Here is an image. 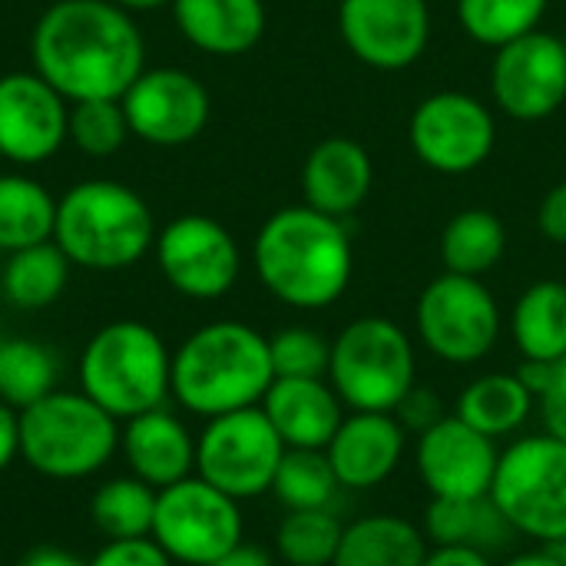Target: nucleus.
<instances>
[{"mask_svg": "<svg viewBox=\"0 0 566 566\" xmlns=\"http://www.w3.org/2000/svg\"><path fill=\"white\" fill-rule=\"evenodd\" d=\"M33 70L70 103L119 99L143 73V36L113 0H56L33 27Z\"/></svg>", "mask_w": 566, "mask_h": 566, "instance_id": "f257e3e1", "label": "nucleus"}, {"mask_svg": "<svg viewBox=\"0 0 566 566\" xmlns=\"http://www.w3.org/2000/svg\"><path fill=\"white\" fill-rule=\"evenodd\" d=\"M259 282L289 308L318 312L335 305L352 282L355 252L342 219L312 206H285L255 235Z\"/></svg>", "mask_w": 566, "mask_h": 566, "instance_id": "f03ea898", "label": "nucleus"}, {"mask_svg": "<svg viewBox=\"0 0 566 566\" xmlns=\"http://www.w3.org/2000/svg\"><path fill=\"white\" fill-rule=\"evenodd\" d=\"M272 381L269 338L245 322H209L172 352V398L206 421L262 405Z\"/></svg>", "mask_w": 566, "mask_h": 566, "instance_id": "7ed1b4c3", "label": "nucleus"}, {"mask_svg": "<svg viewBox=\"0 0 566 566\" xmlns=\"http://www.w3.org/2000/svg\"><path fill=\"white\" fill-rule=\"evenodd\" d=\"M53 242L80 269L119 272L153 249L156 222L146 199L129 186L116 179H86L56 199Z\"/></svg>", "mask_w": 566, "mask_h": 566, "instance_id": "20e7f679", "label": "nucleus"}, {"mask_svg": "<svg viewBox=\"0 0 566 566\" xmlns=\"http://www.w3.org/2000/svg\"><path fill=\"white\" fill-rule=\"evenodd\" d=\"M80 391L116 421H129L172 395V355L146 322H109L80 355Z\"/></svg>", "mask_w": 566, "mask_h": 566, "instance_id": "39448f33", "label": "nucleus"}, {"mask_svg": "<svg viewBox=\"0 0 566 566\" xmlns=\"http://www.w3.org/2000/svg\"><path fill=\"white\" fill-rule=\"evenodd\" d=\"M119 448V421L83 391H50L20 411V458L50 481H83Z\"/></svg>", "mask_w": 566, "mask_h": 566, "instance_id": "423d86ee", "label": "nucleus"}, {"mask_svg": "<svg viewBox=\"0 0 566 566\" xmlns=\"http://www.w3.org/2000/svg\"><path fill=\"white\" fill-rule=\"evenodd\" d=\"M415 375V345L391 318H355L332 342L328 385L352 411H395L418 385Z\"/></svg>", "mask_w": 566, "mask_h": 566, "instance_id": "0eeeda50", "label": "nucleus"}, {"mask_svg": "<svg viewBox=\"0 0 566 566\" xmlns=\"http://www.w3.org/2000/svg\"><path fill=\"white\" fill-rule=\"evenodd\" d=\"M491 501L517 537L554 547L566 537V441L527 434L501 451Z\"/></svg>", "mask_w": 566, "mask_h": 566, "instance_id": "6e6552de", "label": "nucleus"}, {"mask_svg": "<svg viewBox=\"0 0 566 566\" xmlns=\"http://www.w3.org/2000/svg\"><path fill=\"white\" fill-rule=\"evenodd\" d=\"M285 444L265 411L242 408L209 418L196 438V474L229 494L232 501H255L272 494Z\"/></svg>", "mask_w": 566, "mask_h": 566, "instance_id": "1a4fd4ad", "label": "nucleus"}, {"mask_svg": "<svg viewBox=\"0 0 566 566\" xmlns=\"http://www.w3.org/2000/svg\"><path fill=\"white\" fill-rule=\"evenodd\" d=\"M415 325L424 348L444 365H478L501 338V305L481 279L444 272L424 285Z\"/></svg>", "mask_w": 566, "mask_h": 566, "instance_id": "9d476101", "label": "nucleus"}, {"mask_svg": "<svg viewBox=\"0 0 566 566\" xmlns=\"http://www.w3.org/2000/svg\"><path fill=\"white\" fill-rule=\"evenodd\" d=\"M245 521L239 501L202 481L199 474L156 494L153 541L172 564L209 566L242 544Z\"/></svg>", "mask_w": 566, "mask_h": 566, "instance_id": "9b49d317", "label": "nucleus"}, {"mask_svg": "<svg viewBox=\"0 0 566 566\" xmlns=\"http://www.w3.org/2000/svg\"><path fill=\"white\" fill-rule=\"evenodd\" d=\"M415 156L444 176H464L484 166L497 143L491 109L468 93H434L421 99L408 123Z\"/></svg>", "mask_w": 566, "mask_h": 566, "instance_id": "f8f14e48", "label": "nucleus"}, {"mask_svg": "<svg viewBox=\"0 0 566 566\" xmlns=\"http://www.w3.org/2000/svg\"><path fill=\"white\" fill-rule=\"evenodd\" d=\"M156 262L163 279L186 298L212 302L232 292L242 272V252L232 232L199 212L179 216L156 232Z\"/></svg>", "mask_w": 566, "mask_h": 566, "instance_id": "ddd939ff", "label": "nucleus"}, {"mask_svg": "<svg viewBox=\"0 0 566 566\" xmlns=\"http://www.w3.org/2000/svg\"><path fill=\"white\" fill-rule=\"evenodd\" d=\"M497 106L524 123L547 119L566 103V46L560 36L534 30L497 50L491 70Z\"/></svg>", "mask_w": 566, "mask_h": 566, "instance_id": "4468645a", "label": "nucleus"}, {"mask_svg": "<svg viewBox=\"0 0 566 566\" xmlns=\"http://www.w3.org/2000/svg\"><path fill=\"white\" fill-rule=\"evenodd\" d=\"M129 133L153 146H186L209 123V90L186 70H143L119 96Z\"/></svg>", "mask_w": 566, "mask_h": 566, "instance_id": "2eb2a0df", "label": "nucleus"}, {"mask_svg": "<svg viewBox=\"0 0 566 566\" xmlns=\"http://www.w3.org/2000/svg\"><path fill=\"white\" fill-rule=\"evenodd\" d=\"M338 27L345 46L375 70H405L431 40L428 0H342Z\"/></svg>", "mask_w": 566, "mask_h": 566, "instance_id": "dca6fc26", "label": "nucleus"}, {"mask_svg": "<svg viewBox=\"0 0 566 566\" xmlns=\"http://www.w3.org/2000/svg\"><path fill=\"white\" fill-rule=\"evenodd\" d=\"M497 441L484 438L458 415L418 434L415 468L431 497H484L497 474Z\"/></svg>", "mask_w": 566, "mask_h": 566, "instance_id": "f3484780", "label": "nucleus"}, {"mask_svg": "<svg viewBox=\"0 0 566 566\" xmlns=\"http://www.w3.org/2000/svg\"><path fill=\"white\" fill-rule=\"evenodd\" d=\"M66 103L36 70L0 76V156L17 166L50 159L66 139Z\"/></svg>", "mask_w": 566, "mask_h": 566, "instance_id": "a211bd4d", "label": "nucleus"}, {"mask_svg": "<svg viewBox=\"0 0 566 566\" xmlns=\"http://www.w3.org/2000/svg\"><path fill=\"white\" fill-rule=\"evenodd\" d=\"M408 431L391 411H352L325 448L345 491H375L401 468Z\"/></svg>", "mask_w": 566, "mask_h": 566, "instance_id": "6ab92c4d", "label": "nucleus"}, {"mask_svg": "<svg viewBox=\"0 0 566 566\" xmlns=\"http://www.w3.org/2000/svg\"><path fill=\"white\" fill-rule=\"evenodd\" d=\"M259 408L295 451H325L345 421V405L328 378H275Z\"/></svg>", "mask_w": 566, "mask_h": 566, "instance_id": "aec40b11", "label": "nucleus"}, {"mask_svg": "<svg viewBox=\"0 0 566 566\" xmlns=\"http://www.w3.org/2000/svg\"><path fill=\"white\" fill-rule=\"evenodd\" d=\"M119 448L133 478L163 491L196 474V438L166 408H153L123 421Z\"/></svg>", "mask_w": 566, "mask_h": 566, "instance_id": "412c9836", "label": "nucleus"}, {"mask_svg": "<svg viewBox=\"0 0 566 566\" xmlns=\"http://www.w3.org/2000/svg\"><path fill=\"white\" fill-rule=\"evenodd\" d=\"M371 182H375L371 156L361 143L348 136L322 139L302 166L305 206L335 219H345L348 212H355L368 199Z\"/></svg>", "mask_w": 566, "mask_h": 566, "instance_id": "4be33fe9", "label": "nucleus"}, {"mask_svg": "<svg viewBox=\"0 0 566 566\" xmlns=\"http://www.w3.org/2000/svg\"><path fill=\"white\" fill-rule=\"evenodd\" d=\"M179 33L216 56H239L265 33L262 0H172Z\"/></svg>", "mask_w": 566, "mask_h": 566, "instance_id": "5701e85b", "label": "nucleus"}, {"mask_svg": "<svg viewBox=\"0 0 566 566\" xmlns=\"http://www.w3.org/2000/svg\"><path fill=\"white\" fill-rule=\"evenodd\" d=\"M431 541L398 514H368L345 524L332 566H424Z\"/></svg>", "mask_w": 566, "mask_h": 566, "instance_id": "b1692460", "label": "nucleus"}, {"mask_svg": "<svg viewBox=\"0 0 566 566\" xmlns=\"http://www.w3.org/2000/svg\"><path fill=\"white\" fill-rule=\"evenodd\" d=\"M421 531L431 541V547H468L481 554L504 551L507 541L517 537L511 524L504 521V514L497 511V504L491 501V494L431 497V504L424 507Z\"/></svg>", "mask_w": 566, "mask_h": 566, "instance_id": "393cba45", "label": "nucleus"}, {"mask_svg": "<svg viewBox=\"0 0 566 566\" xmlns=\"http://www.w3.org/2000/svg\"><path fill=\"white\" fill-rule=\"evenodd\" d=\"M537 408V398L524 388L517 371H491L464 385V391L454 401V411L464 424L481 431L491 441L514 438L524 431Z\"/></svg>", "mask_w": 566, "mask_h": 566, "instance_id": "a878e982", "label": "nucleus"}, {"mask_svg": "<svg viewBox=\"0 0 566 566\" xmlns=\"http://www.w3.org/2000/svg\"><path fill=\"white\" fill-rule=\"evenodd\" d=\"M511 335L517 352L531 361L566 358V282H534L514 305Z\"/></svg>", "mask_w": 566, "mask_h": 566, "instance_id": "bb28decb", "label": "nucleus"}, {"mask_svg": "<svg viewBox=\"0 0 566 566\" xmlns=\"http://www.w3.org/2000/svg\"><path fill=\"white\" fill-rule=\"evenodd\" d=\"M70 265L73 262L53 239L10 252L7 265H3V279H0L3 298L13 308L40 312L63 295V289L70 282Z\"/></svg>", "mask_w": 566, "mask_h": 566, "instance_id": "cd10ccee", "label": "nucleus"}, {"mask_svg": "<svg viewBox=\"0 0 566 566\" xmlns=\"http://www.w3.org/2000/svg\"><path fill=\"white\" fill-rule=\"evenodd\" d=\"M56 199L46 186L30 176L3 172L0 176V252H17L36 242L53 239Z\"/></svg>", "mask_w": 566, "mask_h": 566, "instance_id": "c85d7f7f", "label": "nucleus"}, {"mask_svg": "<svg viewBox=\"0 0 566 566\" xmlns=\"http://www.w3.org/2000/svg\"><path fill=\"white\" fill-rule=\"evenodd\" d=\"M507 252L504 222L488 209L458 212L441 232V262L444 272L481 279L488 275Z\"/></svg>", "mask_w": 566, "mask_h": 566, "instance_id": "c756f323", "label": "nucleus"}, {"mask_svg": "<svg viewBox=\"0 0 566 566\" xmlns=\"http://www.w3.org/2000/svg\"><path fill=\"white\" fill-rule=\"evenodd\" d=\"M156 488L139 478H113L90 497V524L106 541H133L153 534Z\"/></svg>", "mask_w": 566, "mask_h": 566, "instance_id": "7c9ffc66", "label": "nucleus"}, {"mask_svg": "<svg viewBox=\"0 0 566 566\" xmlns=\"http://www.w3.org/2000/svg\"><path fill=\"white\" fill-rule=\"evenodd\" d=\"M60 361L33 338H3L0 345V401L23 411L56 391Z\"/></svg>", "mask_w": 566, "mask_h": 566, "instance_id": "2f4dec72", "label": "nucleus"}, {"mask_svg": "<svg viewBox=\"0 0 566 566\" xmlns=\"http://www.w3.org/2000/svg\"><path fill=\"white\" fill-rule=\"evenodd\" d=\"M345 524L332 507L322 511H285L275 527V554L285 566H332Z\"/></svg>", "mask_w": 566, "mask_h": 566, "instance_id": "473e14b6", "label": "nucleus"}, {"mask_svg": "<svg viewBox=\"0 0 566 566\" xmlns=\"http://www.w3.org/2000/svg\"><path fill=\"white\" fill-rule=\"evenodd\" d=\"M338 491H342V484H338L335 468H332L325 451H295V448H289L279 471H275V481H272V494L285 511L332 507Z\"/></svg>", "mask_w": 566, "mask_h": 566, "instance_id": "72a5a7b5", "label": "nucleus"}, {"mask_svg": "<svg viewBox=\"0 0 566 566\" xmlns=\"http://www.w3.org/2000/svg\"><path fill=\"white\" fill-rule=\"evenodd\" d=\"M547 3L551 0H458V17L478 43L501 50L541 30Z\"/></svg>", "mask_w": 566, "mask_h": 566, "instance_id": "f704fd0d", "label": "nucleus"}, {"mask_svg": "<svg viewBox=\"0 0 566 566\" xmlns=\"http://www.w3.org/2000/svg\"><path fill=\"white\" fill-rule=\"evenodd\" d=\"M129 136V119L119 99H80L70 106L66 139L93 159L113 156Z\"/></svg>", "mask_w": 566, "mask_h": 566, "instance_id": "c9c22d12", "label": "nucleus"}, {"mask_svg": "<svg viewBox=\"0 0 566 566\" xmlns=\"http://www.w3.org/2000/svg\"><path fill=\"white\" fill-rule=\"evenodd\" d=\"M275 378H328L332 342L305 325H289L269 338Z\"/></svg>", "mask_w": 566, "mask_h": 566, "instance_id": "e433bc0d", "label": "nucleus"}, {"mask_svg": "<svg viewBox=\"0 0 566 566\" xmlns=\"http://www.w3.org/2000/svg\"><path fill=\"white\" fill-rule=\"evenodd\" d=\"M86 566H172V560L153 537H133L106 541Z\"/></svg>", "mask_w": 566, "mask_h": 566, "instance_id": "4c0bfd02", "label": "nucleus"}, {"mask_svg": "<svg viewBox=\"0 0 566 566\" xmlns=\"http://www.w3.org/2000/svg\"><path fill=\"white\" fill-rule=\"evenodd\" d=\"M391 415H395L398 424H401L408 434H415V438L424 434L428 428H434L441 418H448L441 395H434L431 388H421V385H415V388L401 398V405H398Z\"/></svg>", "mask_w": 566, "mask_h": 566, "instance_id": "58836bf2", "label": "nucleus"}, {"mask_svg": "<svg viewBox=\"0 0 566 566\" xmlns=\"http://www.w3.org/2000/svg\"><path fill=\"white\" fill-rule=\"evenodd\" d=\"M537 405H541L544 431L566 441V358L554 365V378H551L547 391L537 398Z\"/></svg>", "mask_w": 566, "mask_h": 566, "instance_id": "ea45409f", "label": "nucleus"}, {"mask_svg": "<svg viewBox=\"0 0 566 566\" xmlns=\"http://www.w3.org/2000/svg\"><path fill=\"white\" fill-rule=\"evenodd\" d=\"M537 226H541V232H544L551 242L566 245V182H557V186L544 196V202H541V209H537Z\"/></svg>", "mask_w": 566, "mask_h": 566, "instance_id": "a19ab883", "label": "nucleus"}, {"mask_svg": "<svg viewBox=\"0 0 566 566\" xmlns=\"http://www.w3.org/2000/svg\"><path fill=\"white\" fill-rule=\"evenodd\" d=\"M20 458V411L0 401V474Z\"/></svg>", "mask_w": 566, "mask_h": 566, "instance_id": "79ce46f5", "label": "nucleus"}, {"mask_svg": "<svg viewBox=\"0 0 566 566\" xmlns=\"http://www.w3.org/2000/svg\"><path fill=\"white\" fill-rule=\"evenodd\" d=\"M424 566H494L491 554L468 551V547H431Z\"/></svg>", "mask_w": 566, "mask_h": 566, "instance_id": "37998d69", "label": "nucleus"}, {"mask_svg": "<svg viewBox=\"0 0 566 566\" xmlns=\"http://www.w3.org/2000/svg\"><path fill=\"white\" fill-rule=\"evenodd\" d=\"M554 365H557V361H531V358H524L521 368H517V378L524 381V388H527L534 398H541V395L547 391L551 378H554Z\"/></svg>", "mask_w": 566, "mask_h": 566, "instance_id": "c03bdc74", "label": "nucleus"}, {"mask_svg": "<svg viewBox=\"0 0 566 566\" xmlns=\"http://www.w3.org/2000/svg\"><path fill=\"white\" fill-rule=\"evenodd\" d=\"M17 566H86L76 554H70V551H63V547H53V544H40V547H33L30 554H23L20 557V564Z\"/></svg>", "mask_w": 566, "mask_h": 566, "instance_id": "a18cd8bd", "label": "nucleus"}, {"mask_svg": "<svg viewBox=\"0 0 566 566\" xmlns=\"http://www.w3.org/2000/svg\"><path fill=\"white\" fill-rule=\"evenodd\" d=\"M209 566H275L272 564V557L262 551V547H255V544H239V547H232L229 554H222L219 560H212Z\"/></svg>", "mask_w": 566, "mask_h": 566, "instance_id": "49530a36", "label": "nucleus"}, {"mask_svg": "<svg viewBox=\"0 0 566 566\" xmlns=\"http://www.w3.org/2000/svg\"><path fill=\"white\" fill-rule=\"evenodd\" d=\"M501 566H560L557 554L551 547H537V551H524V554H514L507 564Z\"/></svg>", "mask_w": 566, "mask_h": 566, "instance_id": "de8ad7c7", "label": "nucleus"}, {"mask_svg": "<svg viewBox=\"0 0 566 566\" xmlns=\"http://www.w3.org/2000/svg\"><path fill=\"white\" fill-rule=\"evenodd\" d=\"M113 3H119L123 10H156V7H166V3H172V0H113Z\"/></svg>", "mask_w": 566, "mask_h": 566, "instance_id": "09e8293b", "label": "nucleus"}, {"mask_svg": "<svg viewBox=\"0 0 566 566\" xmlns=\"http://www.w3.org/2000/svg\"><path fill=\"white\" fill-rule=\"evenodd\" d=\"M551 551L557 554V560H560V566H566V537H564V541H560V544H554Z\"/></svg>", "mask_w": 566, "mask_h": 566, "instance_id": "8fccbe9b", "label": "nucleus"}, {"mask_svg": "<svg viewBox=\"0 0 566 566\" xmlns=\"http://www.w3.org/2000/svg\"><path fill=\"white\" fill-rule=\"evenodd\" d=\"M0 345H3V335H0Z\"/></svg>", "mask_w": 566, "mask_h": 566, "instance_id": "3c124183", "label": "nucleus"}, {"mask_svg": "<svg viewBox=\"0 0 566 566\" xmlns=\"http://www.w3.org/2000/svg\"><path fill=\"white\" fill-rule=\"evenodd\" d=\"M0 566H3V557H0Z\"/></svg>", "mask_w": 566, "mask_h": 566, "instance_id": "603ef678", "label": "nucleus"}, {"mask_svg": "<svg viewBox=\"0 0 566 566\" xmlns=\"http://www.w3.org/2000/svg\"><path fill=\"white\" fill-rule=\"evenodd\" d=\"M564 46H566V36H564Z\"/></svg>", "mask_w": 566, "mask_h": 566, "instance_id": "864d4df0", "label": "nucleus"}]
</instances>
